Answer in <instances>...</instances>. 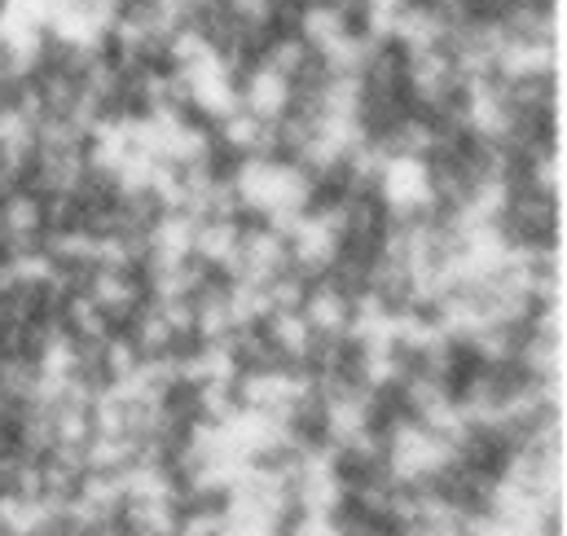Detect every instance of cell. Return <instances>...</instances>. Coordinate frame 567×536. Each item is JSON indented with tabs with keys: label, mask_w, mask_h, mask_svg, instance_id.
Masks as SVG:
<instances>
[{
	"label": "cell",
	"mask_w": 567,
	"mask_h": 536,
	"mask_svg": "<svg viewBox=\"0 0 567 536\" xmlns=\"http://www.w3.org/2000/svg\"><path fill=\"white\" fill-rule=\"evenodd\" d=\"M84 295L106 312L115 330H128V321L145 308V277L142 272H120V268H93L84 281Z\"/></svg>",
	"instance_id": "cell-2"
},
{
	"label": "cell",
	"mask_w": 567,
	"mask_h": 536,
	"mask_svg": "<svg viewBox=\"0 0 567 536\" xmlns=\"http://www.w3.org/2000/svg\"><path fill=\"white\" fill-rule=\"evenodd\" d=\"M62 330L71 334V343H106L115 334V326L106 321V312L84 295V290H71L66 303H62Z\"/></svg>",
	"instance_id": "cell-6"
},
{
	"label": "cell",
	"mask_w": 567,
	"mask_h": 536,
	"mask_svg": "<svg viewBox=\"0 0 567 536\" xmlns=\"http://www.w3.org/2000/svg\"><path fill=\"white\" fill-rule=\"evenodd\" d=\"M290 268V247L286 234H278L265 220H243V238H238V265H234V281H251L265 286L278 272Z\"/></svg>",
	"instance_id": "cell-1"
},
{
	"label": "cell",
	"mask_w": 567,
	"mask_h": 536,
	"mask_svg": "<svg viewBox=\"0 0 567 536\" xmlns=\"http://www.w3.org/2000/svg\"><path fill=\"white\" fill-rule=\"evenodd\" d=\"M299 312H303V321L312 326L317 339H348V326H352V295H343V290L330 286V281H312Z\"/></svg>",
	"instance_id": "cell-4"
},
{
	"label": "cell",
	"mask_w": 567,
	"mask_h": 536,
	"mask_svg": "<svg viewBox=\"0 0 567 536\" xmlns=\"http://www.w3.org/2000/svg\"><path fill=\"white\" fill-rule=\"evenodd\" d=\"M238 106L251 115V120H260V124H278L282 115H290V106H295V84L282 80L278 71H269V66H247L243 75H238Z\"/></svg>",
	"instance_id": "cell-3"
},
{
	"label": "cell",
	"mask_w": 567,
	"mask_h": 536,
	"mask_svg": "<svg viewBox=\"0 0 567 536\" xmlns=\"http://www.w3.org/2000/svg\"><path fill=\"white\" fill-rule=\"evenodd\" d=\"M308 286H312V281H308L303 272L286 268V272L274 277V281H265V299H269L274 312H299L303 299H308Z\"/></svg>",
	"instance_id": "cell-7"
},
{
	"label": "cell",
	"mask_w": 567,
	"mask_h": 536,
	"mask_svg": "<svg viewBox=\"0 0 567 536\" xmlns=\"http://www.w3.org/2000/svg\"><path fill=\"white\" fill-rule=\"evenodd\" d=\"M265 334H269V343H274V352H278L282 365L308 370V357L317 348V334L303 321V312H269L265 317Z\"/></svg>",
	"instance_id": "cell-5"
}]
</instances>
